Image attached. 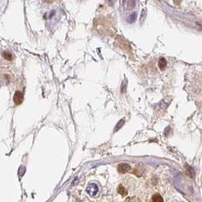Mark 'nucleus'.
I'll return each instance as SVG.
<instances>
[{
  "label": "nucleus",
  "instance_id": "nucleus-1",
  "mask_svg": "<svg viewBox=\"0 0 202 202\" xmlns=\"http://www.w3.org/2000/svg\"><path fill=\"white\" fill-rule=\"evenodd\" d=\"M86 191H87V193L89 195L95 196V195H96L97 193H98V186H97L96 184L91 183L89 184L87 186V188H86Z\"/></svg>",
  "mask_w": 202,
  "mask_h": 202
},
{
  "label": "nucleus",
  "instance_id": "nucleus-5",
  "mask_svg": "<svg viewBox=\"0 0 202 202\" xmlns=\"http://www.w3.org/2000/svg\"><path fill=\"white\" fill-rule=\"evenodd\" d=\"M185 169H186V173H187L188 176H189V177H191V178H194L195 176V170H194V169H193V167L186 164V165H185Z\"/></svg>",
  "mask_w": 202,
  "mask_h": 202
},
{
  "label": "nucleus",
  "instance_id": "nucleus-7",
  "mask_svg": "<svg viewBox=\"0 0 202 202\" xmlns=\"http://www.w3.org/2000/svg\"><path fill=\"white\" fill-rule=\"evenodd\" d=\"M117 191H118V193L120 195H123V196H126V195H127V194H128L127 190L121 185H120L118 187V189H117Z\"/></svg>",
  "mask_w": 202,
  "mask_h": 202
},
{
  "label": "nucleus",
  "instance_id": "nucleus-2",
  "mask_svg": "<svg viewBox=\"0 0 202 202\" xmlns=\"http://www.w3.org/2000/svg\"><path fill=\"white\" fill-rule=\"evenodd\" d=\"M13 99L15 105H19L21 104L23 102V101H24V94L20 91H16L15 95H14Z\"/></svg>",
  "mask_w": 202,
  "mask_h": 202
},
{
  "label": "nucleus",
  "instance_id": "nucleus-6",
  "mask_svg": "<svg viewBox=\"0 0 202 202\" xmlns=\"http://www.w3.org/2000/svg\"><path fill=\"white\" fill-rule=\"evenodd\" d=\"M152 202H163V199L159 194H154L152 198Z\"/></svg>",
  "mask_w": 202,
  "mask_h": 202
},
{
  "label": "nucleus",
  "instance_id": "nucleus-8",
  "mask_svg": "<svg viewBox=\"0 0 202 202\" xmlns=\"http://www.w3.org/2000/svg\"><path fill=\"white\" fill-rule=\"evenodd\" d=\"M125 121H123V120H121V121H119L118 123H117V124L115 126V128L114 130V132H117L120 129H121V127H122L123 126V124H124Z\"/></svg>",
  "mask_w": 202,
  "mask_h": 202
},
{
  "label": "nucleus",
  "instance_id": "nucleus-11",
  "mask_svg": "<svg viewBox=\"0 0 202 202\" xmlns=\"http://www.w3.org/2000/svg\"><path fill=\"white\" fill-rule=\"evenodd\" d=\"M126 202H137V201H135L133 200V199H130V200L128 201H126Z\"/></svg>",
  "mask_w": 202,
  "mask_h": 202
},
{
  "label": "nucleus",
  "instance_id": "nucleus-4",
  "mask_svg": "<svg viewBox=\"0 0 202 202\" xmlns=\"http://www.w3.org/2000/svg\"><path fill=\"white\" fill-rule=\"evenodd\" d=\"M167 62L165 58H161L159 61H158V67H159L160 70L163 71L166 68V67H167Z\"/></svg>",
  "mask_w": 202,
  "mask_h": 202
},
{
  "label": "nucleus",
  "instance_id": "nucleus-3",
  "mask_svg": "<svg viewBox=\"0 0 202 202\" xmlns=\"http://www.w3.org/2000/svg\"><path fill=\"white\" fill-rule=\"evenodd\" d=\"M130 169H131V167L128 163H121L117 167V170L121 173H125L128 172V171H130Z\"/></svg>",
  "mask_w": 202,
  "mask_h": 202
},
{
  "label": "nucleus",
  "instance_id": "nucleus-9",
  "mask_svg": "<svg viewBox=\"0 0 202 202\" xmlns=\"http://www.w3.org/2000/svg\"><path fill=\"white\" fill-rule=\"evenodd\" d=\"M136 18H137V13H136V12H133V13L130 15V17H129L128 21L130 23L134 22L135 20V19H136Z\"/></svg>",
  "mask_w": 202,
  "mask_h": 202
},
{
  "label": "nucleus",
  "instance_id": "nucleus-10",
  "mask_svg": "<svg viewBox=\"0 0 202 202\" xmlns=\"http://www.w3.org/2000/svg\"><path fill=\"white\" fill-rule=\"evenodd\" d=\"M3 56L6 60H8V61H11V59H12V55H11V53H10V52H6V51H5V52H3Z\"/></svg>",
  "mask_w": 202,
  "mask_h": 202
}]
</instances>
